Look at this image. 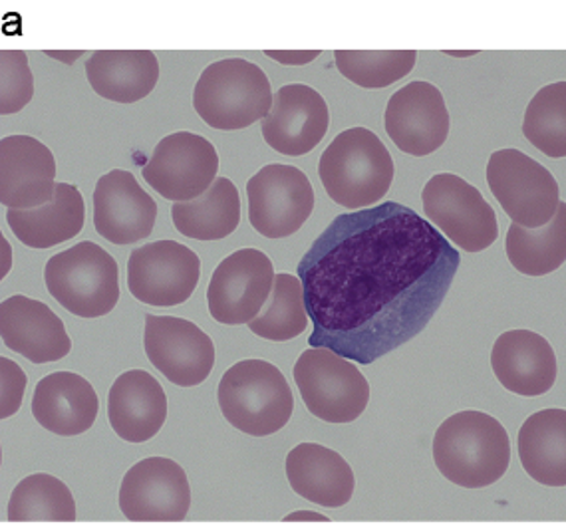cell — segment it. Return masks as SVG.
Instances as JSON below:
<instances>
[{"instance_id": "4", "label": "cell", "mask_w": 566, "mask_h": 532, "mask_svg": "<svg viewBox=\"0 0 566 532\" xmlns=\"http://www.w3.org/2000/svg\"><path fill=\"white\" fill-rule=\"evenodd\" d=\"M227 421L251 437L279 434L293 417V389L283 372L264 359H243L227 369L217 392Z\"/></svg>"}, {"instance_id": "37", "label": "cell", "mask_w": 566, "mask_h": 532, "mask_svg": "<svg viewBox=\"0 0 566 532\" xmlns=\"http://www.w3.org/2000/svg\"><path fill=\"white\" fill-rule=\"evenodd\" d=\"M52 59L64 60V62H76L82 56V52H46Z\"/></svg>"}, {"instance_id": "32", "label": "cell", "mask_w": 566, "mask_h": 532, "mask_svg": "<svg viewBox=\"0 0 566 532\" xmlns=\"http://www.w3.org/2000/svg\"><path fill=\"white\" fill-rule=\"evenodd\" d=\"M336 69L346 80L366 90H381L408 76L416 62V50H336Z\"/></svg>"}, {"instance_id": "7", "label": "cell", "mask_w": 566, "mask_h": 532, "mask_svg": "<svg viewBox=\"0 0 566 532\" xmlns=\"http://www.w3.org/2000/svg\"><path fill=\"white\" fill-rule=\"evenodd\" d=\"M293 374L304 406L326 424H352L370 401L368 379L354 362L333 350H304Z\"/></svg>"}, {"instance_id": "25", "label": "cell", "mask_w": 566, "mask_h": 532, "mask_svg": "<svg viewBox=\"0 0 566 532\" xmlns=\"http://www.w3.org/2000/svg\"><path fill=\"white\" fill-rule=\"evenodd\" d=\"M86 76L104 100L136 104L157 86L159 62L151 50H98L86 62Z\"/></svg>"}, {"instance_id": "22", "label": "cell", "mask_w": 566, "mask_h": 532, "mask_svg": "<svg viewBox=\"0 0 566 532\" xmlns=\"http://www.w3.org/2000/svg\"><path fill=\"white\" fill-rule=\"evenodd\" d=\"M109 426L127 444H146L167 419V396L146 369L119 374L108 396Z\"/></svg>"}, {"instance_id": "23", "label": "cell", "mask_w": 566, "mask_h": 532, "mask_svg": "<svg viewBox=\"0 0 566 532\" xmlns=\"http://www.w3.org/2000/svg\"><path fill=\"white\" fill-rule=\"evenodd\" d=\"M99 411L96 389L72 372H54L40 379L32 396V416L50 434L76 437L94 426Z\"/></svg>"}, {"instance_id": "11", "label": "cell", "mask_w": 566, "mask_h": 532, "mask_svg": "<svg viewBox=\"0 0 566 532\" xmlns=\"http://www.w3.org/2000/svg\"><path fill=\"white\" fill-rule=\"evenodd\" d=\"M273 261L259 249H241L219 262L209 286V314L227 326L251 324L274 289Z\"/></svg>"}, {"instance_id": "13", "label": "cell", "mask_w": 566, "mask_h": 532, "mask_svg": "<svg viewBox=\"0 0 566 532\" xmlns=\"http://www.w3.org/2000/svg\"><path fill=\"white\" fill-rule=\"evenodd\" d=\"M201 279L196 252L177 241L137 247L127 261V289L149 306H179L191 299Z\"/></svg>"}, {"instance_id": "24", "label": "cell", "mask_w": 566, "mask_h": 532, "mask_svg": "<svg viewBox=\"0 0 566 532\" xmlns=\"http://www.w3.org/2000/svg\"><path fill=\"white\" fill-rule=\"evenodd\" d=\"M286 479L296 494L326 509L352 501L356 479L348 461L321 444H301L286 456Z\"/></svg>"}, {"instance_id": "18", "label": "cell", "mask_w": 566, "mask_h": 532, "mask_svg": "<svg viewBox=\"0 0 566 532\" xmlns=\"http://www.w3.org/2000/svg\"><path fill=\"white\" fill-rule=\"evenodd\" d=\"M157 221L156 199L126 169L102 175L94 191V227L114 244H134L147 239Z\"/></svg>"}, {"instance_id": "39", "label": "cell", "mask_w": 566, "mask_h": 532, "mask_svg": "<svg viewBox=\"0 0 566 532\" xmlns=\"http://www.w3.org/2000/svg\"><path fill=\"white\" fill-rule=\"evenodd\" d=\"M2 251H4V269H2V277H7L10 271V244L7 239H2Z\"/></svg>"}, {"instance_id": "36", "label": "cell", "mask_w": 566, "mask_h": 532, "mask_svg": "<svg viewBox=\"0 0 566 532\" xmlns=\"http://www.w3.org/2000/svg\"><path fill=\"white\" fill-rule=\"evenodd\" d=\"M264 54L286 66H304L318 59L323 52L321 50H266Z\"/></svg>"}, {"instance_id": "6", "label": "cell", "mask_w": 566, "mask_h": 532, "mask_svg": "<svg viewBox=\"0 0 566 532\" xmlns=\"http://www.w3.org/2000/svg\"><path fill=\"white\" fill-rule=\"evenodd\" d=\"M50 296L80 319H99L119 301V269L108 251L82 241L50 257L44 269Z\"/></svg>"}, {"instance_id": "20", "label": "cell", "mask_w": 566, "mask_h": 532, "mask_svg": "<svg viewBox=\"0 0 566 532\" xmlns=\"http://www.w3.org/2000/svg\"><path fill=\"white\" fill-rule=\"evenodd\" d=\"M0 336L7 348L32 364L59 362L72 350V340L59 314L49 304L22 294L0 304Z\"/></svg>"}, {"instance_id": "19", "label": "cell", "mask_w": 566, "mask_h": 532, "mask_svg": "<svg viewBox=\"0 0 566 532\" xmlns=\"http://www.w3.org/2000/svg\"><path fill=\"white\" fill-rule=\"evenodd\" d=\"M56 159L36 137L0 142V204L7 209H39L56 194Z\"/></svg>"}, {"instance_id": "27", "label": "cell", "mask_w": 566, "mask_h": 532, "mask_svg": "<svg viewBox=\"0 0 566 532\" xmlns=\"http://www.w3.org/2000/svg\"><path fill=\"white\" fill-rule=\"evenodd\" d=\"M525 473L545 487H566V409H543L518 429Z\"/></svg>"}, {"instance_id": "21", "label": "cell", "mask_w": 566, "mask_h": 532, "mask_svg": "<svg viewBox=\"0 0 566 532\" xmlns=\"http://www.w3.org/2000/svg\"><path fill=\"white\" fill-rule=\"evenodd\" d=\"M491 368L499 384L523 397L545 396L557 382L555 350L533 330H509L491 350Z\"/></svg>"}, {"instance_id": "34", "label": "cell", "mask_w": 566, "mask_h": 532, "mask_svg": "<svg viewBox=\"0 0 566 532\" xmlns=\"http://www.w3.org/2000/svg\"><path fill=\"white\" fill-rule=\"evenodd\" d=\"M34 96V76L22 50L0 52V114H19Z\"/></svg>"}, {"instance_id": "31", "label": "cell", "mask_w": 566, "mask_h": 532, "mask_svg": "<svg viewBox=\"0 0 566 532\" xmlns=\"http://www.w3.org/2000/svg\"><path fill=\"white\" fill-rule=\"evenodd\" d=\"M308 328V310L304 301L303 281L289 272H279L273 294L261 314L249 324L259 338L269 342H289Z\"/></svg>"}, {"instance_id": "33", "label": "cell", "mask_w": 566, "mask_h": 532, "mask_svg": "<svg viewBox=\"0 0 566 532\" xmlns=\"http://www.w3.org/2000/svg\"><path fill=\"white\" fill-rule=\"evenodd\" d=\"M523 136L547 157H566V82L541 87L528 102Z\"/></svg>"}, {"instance_id": "3", "label": "cell", "mask_w": 566, "mask_h": 532, "mask_svg": "<svg viewBox=\"0 0 566 532\" xmlns=\"http://www.w3.org/2000/svg\"><path fill=\"white\" fill-rule=\"evenodd\" d=\"M394 159L368 127H350L324 149L318 177L334 204L348 211L370 209L390 191Z\"/></svg>"}, {"instance_id": "38", "label": "cell", "mask_w": 566, "mask_h": 532, "mask_svg": "<svg viewBox=\"0 0 566 532\" xmlns=\"http://www.w3.org/2000/svg\"><path fill=\"white\" fill-rule=\"evenodd\" d=\"M298 519H311V521H328L326 517L318 513H293L286 521H298Z\"/></svg>"}, {"instance_id": "30", "label": "cell", "mask_w": 566, "mask_h": 532, "mask_svg": "<svg viewBox=\"0 0 566 532\" xmlns=\"http://www.w3.org/2000/svg\"><path fill=\"white\" fill-rule=\"evenodd\" d=\"M9 523H74L76 501L59 477L36 473L24 477L10 494Z\"/></svg>"}, {"instance_id": "14", "label": "cell", "mask_w": 566, "mask_h": 532, "mask_svg": "<svg viewBox=\"0 0 566 532\" xmlns=\"http://www.w3.org/2000/svg\"><path fill=\"white\" fill-rule=\"evenodd\" d=\"M217 171L219 154L207 137L176 132L157 144L142 175L161 197L186 204L209 191Z\"/></svg>"}, {"instance_id": "17", "label": "cell", "mask_w": 566, "mask_h": 532, "mask_svg": "<svg viewBox=\"0 0 566 532\" xmlns=\"http://www.w3.org/2000/svg\"><path fill=\"white\" fill-rule=\"evenodd\" d=\"M328 127L331 112L326 100L306 84L279 87L269 116L261 122L264 142L289 157L311 154L323 142Z\"/></svg>"}, {"instance_id": "28", "label": "cell", "mask_w": 566, "mask_h": 532, "mask_svg": "<svg viewBox=\"0 0 566 532\" xmlns=\"http://www.w3.org/2000/svg\"><path fill=\"white\" fill-rule=\"evenodd\" d=\"M171 217L177 231L196 241H221L241 223V197L237 185L217 177L207 194L186 204H174Z\"/></svg>"}, {"instance_id": "12", "label": "cell", "mask_w": 566, "mask_h": 532, "mask_svg": "<svg viewBox=\"0 0 566 532\" xmlns=\"http://www.w3.org/2000/svg\"><path fill=\"white\" fill-rule=\"evenodd\" d=\"M117 501L132 523H179L189 513L191 487L174 459L147 457L127 469Z\"/></svg>"}, {"instance_id": "15", "label": "cell", "mask_w": 566, "mask_h": 532, "mask_svg": "<svg viewBox=\"0 0 566 532\" xmlns=\"http://www.w3.org/2000/svg\"><path fill=\"white\" fill-rule=\"evenodd\" d=\"M147 358L171 384L196 387L216 366V344L191 320L146 314Z\"/></svg>"}, {"instance_id": "9", "label": "cell", "mask_w": 566, "mask_h": 532, "mask_svg": "<svg viewBox=\"0 0 566 532\" xmlns=\"http://www.w3.org/2000/svg\"><path fill=\"white\" fill-rule=\"evenodd\" d=\"M423 213L441 234L465 252H481L499 239L497 215L478 187L455 174H438L421 191Z\"/></svg>"}, {"instance_id": "5", "label": "cell", "mask_w": 566, "mask_h": 532, "mask_svg": "<svg viewBox=\"0 0 566 532\" xmlns=\"http://www.w3.org/2000/svg\"><path fill=\"white\" fill-rule=\"evenodd\" d=\"M263 69L243 59L217 60L197 80L193 107L207 126L237 132L263 122L273 107Z\"/></svg>"}, {"instance_id": "29", "label": "cell", "mask_w": 566, "mask_h": 532, "mask_svg": "<svg viewBox=\"0 0 566 532\" xmlns=\"http://www.w3.org/2000/svg\"><path fill=\"white\" fill-rule=\"evenodd\" d=\"M507 259L515 271L527 277H547L566 262V204L541 229H525L511 223L505 242Z\"/></svg>"}, {"instance_id": "16", "label": "cell", "mask_w": 566, "mask_h": 532, "mask_svg": "<svg viewBox=\"0 0 566 532\" xmlns=\"http://www.w3.org/2000/svg\"><path fill=\"white\" fill-rule=\"evenodd\" d=\"M384 127L403 154L413 157L438 152L450 136V112L440 87L430 82H410L390 97Z\"/></svg>"}, {"instance_id": "2", "label": "cell", "mask_w": 566, "mask_h": 532, "mask_svg": "<svg viewBox=\"0 0 566 532\" xmlns=\"http://www.w3.org/2000/svg\"><path fill=\"white\" fill-rule=\"evenodd\" d=\"M433 461L451 483L463 489H485L507 473V429L483 411L468 409L453 414L436 431Z\"/></svg>"}, {"instance_id": "10", "label": "cell", "mask_w": 566, "mask_h": 532, "mask_svg": "<svg viewBox=\"0 0 566 532\" xmlns=\"http://www.w3.org/2000/svg\"><path fill=\"white\" fill-rule=\"evenodd\" d=\"M249 221L266 239H284L303 229L314 211L311 179L294 165H264L247 184Z\"/></svg>"}, {"instance_id": "1", "label": "cell", "mask_w": 566, "mask_h": 532, "mask_svg": "<svg viewBox=\"0 0 566 532\" xmlns=\"http://www.w3.org/2000/svg\"><path fill=\"white\" fill-rule=\"evenodd\" d=\"M459 251L406 205L338 215L298 262L311 348L374 364L416 338L441 309Z\"/></svg>"}, {"instance_id": "26", "label": "cell", "mask_w": 566, "mask_h": 532, "mask_svg": "<svg viewBox=\"0 0 566 532\" xmlns=\"http://www.w3.org/2000/svg\"><path fill=\"white\" fill-rule=\"evenodd\" d=\"M84 199L76 185L59 184L49 204L39 209H9L7 221L24 247L50 249L74 239L84 227Z\"/></svg>"}, {"instance_id": "35", "label": "cell", "mask_w": 566, "mask_h": 532, "mask_svg": "<svg viewBox=\"0 0 566 532\" xmlns=\"http://www.w3.org/2000/svg\"><path fill=\"white\" fill-rule=\"evenodd\" d=\"M29 378L17 362L0 358V417L9 419L22 406Z\"/></svg>"}, {"instance_id": "8", "label": "cell", "mask_w": 566, "mask_h": 532, "mask_svg": "<svg viewBox=\"0 0 566 532\" xmlns=\"http://www.w3.org/2000/svg\"><path fill=\"white\" fill-rule=\"evenodd\" d=\"M488 184L509 219L518 227L541 229L557 215V179L545 165L518 149H499L489 157Z\"/></svg>"}]
</instances>
